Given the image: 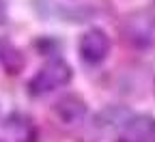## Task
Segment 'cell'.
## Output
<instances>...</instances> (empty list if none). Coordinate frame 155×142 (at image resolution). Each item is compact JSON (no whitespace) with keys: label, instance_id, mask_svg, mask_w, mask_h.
I'll use <instances>...</instances> for the list:
<instances>
[{"label":"cell","instance_id":"6da1fadb","mask_svg":"<svg viewBox=\"0 0 155 142\" xmlns=\"http://www.w3.org/2000/svg\"><path fill=\"white\" fill-rule=\"evenodd\" d=\"M71 75H73L71 65L65 63V60H61V58H54L50 63H45L37 71V75L28 82V93L32 97H43V95H48V93H52L56 88L69 84Z\"/></svg>","mask_w":155,"mask_h":142},{"label":"cell","instance_id":"7a4b0ae2","mask_svg":"<svg viewBox=\"0 0 155 142\" xmlns=\"http://www.w3.org/2000/svg\"><path fill=\"white\" fill-rule=\"evenodd\" d=\"M121 32L125 41L134 48H149L155 41V17L147 11L131 13L123 19Z\"/></svg>","mask_w":155,"mask_h":142},{"label":"cell","instance_id":"3957f363","mask_svg":"<svg viewBox=\"0 0 155 142\" xmlns=\"http://www.w3.org/2000/svg\"><path fill=\"white\" fill-rule=\"evenodd\" d=\"M80 58L88 65H99L108 58L110 54V37L101 30V28H91L88 32L82 35L80 39Z\"/></svg>","mask_w":155,"mask_h":142},{"label":"cell","instance_id":"277c9868","mask_svg":"<svg viewBox=\"0 0 155 142\" xmlns=\"http://www.w3.org/2000/svg\"><path fill=\"white\" fill-rule=\"evenodd\" d=\"M119 142H155V118L149 114H131L121 127Z\"/></svg>","mask_w":155,"mask_h":142},{"label":"cell","instance_id":"5b68a950","mask_svg":"<svg viewBox=\"0 0 155 142\" xmlns=\"http://www.w3.org/2000/svg\"><path fill=\"white\" fill-rule=\"evenodd\" d=\"M86 101L78 95H67L63 99L56 101L54 112L58 114V118L63 121L65 125H78L80 121L86 116Z\"/></svg>","mask_w":155,"mask_h":142},{"label":"cell","instance_id":"8992f818","mask_svg":"<svg viewBox=\"0 0 155 142\" xmlns=\"http://www.w3.org/2000/svg\"><path fill=\"white\" fill-rule=\"evenodd\" d=\"M0 65L5 67V71L9 75H17L26 65L24 54L19 52L7 37H0Z\"/></svg>","mask_w":155,"mask_h":142},{"label":"cell","instance_id":"52a82bcc","mask_svg":"<svg viewBox=\"0 0 155 142\" xmlns=\"http://www.w3.org/2000/svg\"><path fill=\"white\" fill-rule=\"evenodd\" d=\"M5 127L13 136V140H17V142H35V127H32V123H30L24 114L13 112L7 118Z\"/></svg>","mask_w":155,"mask_h":142},{"label":"cell","instance_id":"ba28073f","mask_svg":"<svg viewBox=\"0 0 155 142\" xmlns=\"http://www.w3.org/2000/svg\"><path fill=\"white\" fill-rule=\"evenodd\" d=\"M129 116H131L129 110H123L119 106H110L104 112H99V116H97V127H104V129H121Z\"/></svg>","mask_w":155,"mask_h":142},{"label":"cell","instance_id":"9c48e42d","mask_svg":"<svg viewBox=\"0 0 155 142\" xmlns=\"http://www.w3.org/2000/svg\"><path fill=\"white\" fill-rule=\"evenodd\" d=\"M7 19H9V9H7V2H5V0H0V26L7 24Z\"/></svg>","mask_w":155,"mask_h":142}]
</instances>
